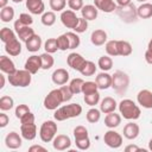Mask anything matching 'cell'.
Instances as JSON below:
<instances>
[{"label":"cell","instance_id":"cell-16","mask_svg":"<svg viewBox=\"0 0 152 152\" xmlns=\"http://www.w3.org/2000/svg\"><path fill=\"white\" fill-rule=\"evenodd\" d=\"M20 132L21 137L26 140H33L37 135V126L34 122L32 124H21L20 125Z\"/></svg>","mask_w":152,"mask_h":152},{"label":"cell","instance_id":"cell-53","mask_svg":"<svg viewBox=\"0 0 152 152\" xmlns=\"http://www.w3.org/2000/svg\"><path fill=\"white\" fill-rule=\"evenodd\" d=\"M19 20H20L24 25H28V26H31L32 23H33L32 17H31L30 14H27V13H21V14L19 15Z\"/></svg>","mask_w":152,"mask_h":152},{"label":"cell","instance_id":"cell-20","mask_svg":"<svg viewBox=\"0 0 152 152\" xmlns=\"http://www.w3.org/2000/svg\"><path fill=\"white\" fill-rule=\"evenodd\" d=\"M95 6L97 7V10L104 12V13H112L115 12L116 10V4L113 0H94Z\"/></svg>","mask_w":152,"mask_h":152},{"label":"cell","instance_id":"cell-60","mask_svg":"<svg viewBox=\"0 0 152 152\" xmlns=\"http://www.w3.org/2000/svg\"><path fill=\"white\" fill-rule=\"evenodd\" d=\"M7 2H8V0H0V7L1 8L6 7L7 6Z\"/></svg>","mask_w":152,"mask_h":152},{"label":"cell","instance_id":"cell-49","mask_svg":"<svg viewBox=\"0 0 152 152\" xmlns=\"http://www.w3.org/2000/svg\"><path fill=\"white\" fill-rule=\"evenodd\" d=\"M74 137L75 139H81L88 137V129L84 126H76L74 128Z\"/></svg>","mask_w":152,"mask_h":152},{"label":"cell","instance_id":"cell-47","mask_svg":"<svg viewBox=\"0 0 152 152\" xmlns=\"http://www.w3.org/2000/svg\"><path fill=\"white\" fill-rule=\"evenodd\" d=\"M75 144L77 146L78 150H88L90 147V139L89 137L86 138H81V139H75Z\"/></svg>","mask_w":152,"mask_h":152},{"label":"cell","instance_id":"cell-37","mask_svg":"<svg viewBox=\"0 0 152 152\" xmlns=\"http://www.w3.org/2000/svg\"><path fill=\"white\" fill-rule=\"evenodd\" d=\"M83 83H84V81H83L82 78H80V77H78V78H74V80H71V81H70L69 87H70L71 91L74 93V95H77V94L82 93Z\"/></svg>","mask_w":152,"mask_h":152},{"label":"cell","instance_id":"cell-25","mask_svg":"<svg viewBox=\"0 0 152 152\" xmlns=\"http://www.w3.org/2000/svg\"><path fill=\"white\" fill-rule=\"evenodd\" d=\"M97 12H99V10H97V7L95 5H86L81 10L82 17L84 19H87L88 21L89 20H95L97 18Z\"/></svg>","mask_w":152,"mask_h":152},{"label":"cell","instance_id":"cell-61","mask_svg":"<svg viewBox=\"0 0 152 152\" xmlns=\"http://www.w3.org/2000/svg\"><path fill=\"white\" fill-rule=\"evenodd\" d=\"M0 80H1L0 88H4V86H5V76H4V75H0Z\"/></svg>","mask_w":152,"mask_h":152},{"label":"cell","instance_id":"cell-8","mask_svg":"<svg viewBox=\"0 0 152 152\" xmlns=\"http://www.w3.org/2000/svg\"><path fill=\"white\" fill-rule=\"evenodd\" d=\"M14 30H15V33L18 34V37L23 42H27L34 34L33 28L28 25H24L19 19H17L15 23H14Z\"/></svg>","mask_w":152,"mask_h":152},{"label":"cell","instance_id":"cell-7","mask_svg":"<svg viewBox=\"0 0 152 152\" xmlns=\"http://www.w3.org/2000/svg\"><path fill=\"white\" fill-rule=\"evenodd\" d=\"M116 14L121 18L122 21L125 23H133L137 20V17H138V13H137V8L131 2L126 6H119L116 7L115 10Z\"/></svg>","mask_w":152,"mask_h":152},{"label":"cell","instance_id":"cell-64","mask_svg":"<svg viewBox=\"0 0 152 152\" xmlns=\"http://www.w3.org/2000/svg\"><path fill=\"white\" fill-rule=\"evenodd\" d=\"M137 1H140V2H145L146 0H137Z\"/></svg>","mask_w":152,"mask_h":152},{"label":"cell","instance_id":"cell-34","mask_svg":"<svg viewBox=\"0 0 152 152\" xmlns=\"http://www.w3.org/2000/svg\"><path fill=\"white\" fill-rule=\"evenodd\" d=\"M40 59H42V69L49 70L51 66H53L55 59H53V57L51 56V53H49V52L42 53V55H40Z\"/></svg>","mask_w":152,"mask_h":152},{"label":"cell","instance_id":"cell-36","mask_svg":"<svg viewBox=\"0 0 152 152\" xmlns=\"http://www.w3.org/2000/svg\"><path fill=\"white\" fill-rule=\"evenodd\" d=\"M95 71H96V65H95V63L91 62V61H86V63H84V65H83V68L81 69L80 72H81L83 76H93V75L95 74Z\"/></svg>","mask_w":152,"mask_h":152},{"label":"cell","instance_id":"cell-40","mask_svg":"<svg viewBox=\"0 0 152 152\" xmlns=\"http://www.w3.org/2000/svg\"><path fill=\"white\" fill-rule=\"evenodd\" d=\"M65 34H66V37L69 39V49H76V48L80 46L81 39L77 36V33H75V32H66Z\"/></svg>","mask_w":152,"mask_h":152},{"label":"cell","instance_id":"cell-55","mask_svg":"<svg viewBox=\"0 0 152 152\" xmlns=\"http://www.w3.org/2000/svg\"><path fill=\"white\" fill-rule=\"evenodd\" d=\"M8 122H10V119H8L7 114H5V113H0V127H1V128L6 127Z\"/></svg>","mask_w":152,"mask_h":152},{"label":"cell","instance_id":"cell-21","mask_svg":"<svg viewBox=\"0 0 152 152\" xmlns=\"http://www.w3.org/2000/svg\"><path fill=\"white\" fill-rule=\"evenodd\" d=\"M0 69H1L2 72L7 74V75H12L17 71L13 61L7 56H1L0 57Z\"/></svg>","mask_w":152,"mask_h":152},{"label":"cell","instance_id":"cell-2","mask_svg":"<svg viewBox=\"0 0 152 152\" xmlns=\"http://www.w3.org/2000/svg\"><path fill=\"white\" fill-rule=\"evenodd\" d=\"M82 113V107L78 103H70V104H65L59 108L56 109L53 118L57 121H64L66 119H71V118H76Z\"/></svg>","mask_w":152,"mask_h":152},{"label":"cell","instance_id":"cell-15","mask_svg":"<svg viewBox=\"0 0 152 152\" xmlns=\"http://www.w3.org/2000/svg\"><path fill=\"white\" fill-rule=\"evenodd\" d=\"M51 80L57 86H63L68 81H69V72L63 69V68H59V69H56L52 75H51Z\"/></svg>","mask_w":152,"mask_h":152},{"label":"cell","instance_id":"cell-29","mask_svg":"<svg viewBox=\"0 0 152 152\" xmlns=\"http://www.w3.org/2000/svg\"><path fill=\"white\" fill-rule=\"evenodd\" d=\"M138 17L141 19H147L152 17V4L148 2H142L138 8H137Z\"/></svg>","mask_w":152,"mask_h":152},{"label":"cell","instance_id":"cell-30","mask_svg":"<svg viewBox=\"0 0 152 152\" xmlns=\"http://www.w3.org/2000/svg\"><path fill=\"white\" fill-rule=\"evenodd\" d=\"M133 49H132V45L127 42V40H118V52H119V56H129L132 53Z\"/></svg>","mask_w":152,"mask_h":152},{"label":"cell","instance_id":"cell-38","mask_svg":"<svg viewBox=\"0 0 152 152\" xmlns=\"http://www.w3.org/2000/svg\"><path fill=\"white\" fill-rule=\"evenodd\" d=\"M106 52L108 53V56H119V52H118V40H108L106 43Z\"/></svg>","mask_w":152,"mask_h":152},{"label":"cell","instance_id":"cell-63","mask_svg":"<svg viewBox=\"0 0 152 152\" xmlns=\"http://www.w3.org/2000/svg\"><path fill=\"white\" fill-rule=\"evenodd\" d=\"M148 150L152 151V139H150V141H148Z\"/></svg>","mask_w":152,"mask_h":152},{"label":"cell","instance_id":"cell-23","mask_svg":"<svg viewBox=\"0 0 152 152\" xmlns=\"http://www.w3.org/2000/svg\"><path fill=\"white\" fill-rule=\"evenodd\" d=\"M140 128L137 124L134 122H128L126 124V126L124 127V137L127 138L128 140H133L139 135Z\"/></svg>","mask_w":152,"mask_h":152},{"label":"cell","instance_id":"cell-33","mask_svg":"<svg viewBox=\"0 0 152 152\" xmlns=\"http://www.w3.org/2000/svg\"><path fill=\"white\" fill-rule=\"evenodd\" d=\"M42 24L45 26H52L56 23V14L53 11H48L42 14Z\"/></svg>","mask_w":152,"mask_h":152},{"label":"cell","instance_id":"cell-52","mask_svg":"<svg viewBox=\"0 0 152 152\" xmlns=\"http://www.w3.org/2000/svg\"><path fill=\"white\" fill-rule=\"evenodd\" d=\"M68 6L72 11H81L83 5V0H68Z\"/></svg>","mask_w":152,"mask_h":152},{"label":"cell","instance_id":"cell-14","mask_svg":"<svg viewBox=\"0 0 152 152\" xmlns=\"http://www.w3.org/2000/svg\"><path fill=\"white\" fill-rule=\"evenodd\" d=\"M138 103L144 108H152V91L148 89H142L137 95Z\"/></svg>","mask_w":152,"mask_h":152},{"label":"cell","instance_id":"cell-28","mask_svg":"<svg viewBox=\"0 0 152 152\" xmlns=\"http://www.w3.org/2000/svg\"><path fill=\"white\" fill-rule=\"evenodd\" d=\"M120 124H121V115L120 114H116L115 112L108 113L106 115V118H104V125L108 128H115Z\"/></svg>","mask_w":152,"mask_h":152},{"label":"cell","instance_id":"cell-58","mask_svg":"<svg viewBox=\"0 0 152 152\" xmlns=\"http://www.w3.org/2000/svg\"><path fill=\"white\" fill-rule=\"evenodd\" d=\"M28 151H30V152H34V151H43V152H45L46 148L43 147V146H40V145H33V146H31V147L28 148Z\"/></svg>","mask_w":152,"mask_h":152},{"label":"cell","instance_id":"cell-41","mask_svg":"<svg viewBox=\"0 0 152 152\" xmlns=\"http://www.w3.org/2000/svg\"><path fill=\"white\" fill-rule=\"evenodd\" d=\"M44 49H45V52H49V53H55L58 49V44H57V39L56 38H49L45 43H44Z\"/></svg>","mask_w":152,"mask_h":152},{"label":"cell","instance_id":"cell-43","mask_svg":"<svg viewBox=\"0 0 152 152\" xmlns=\"http://www.w3.org/2000/svg\"><path fill=\"white\" fill-rule=\"evenodd\" d=\"M49 5L53 12H62L66 6V0H50Z\"/></svg>","mask_w":152,"mask_h":152},{"label":"cell","instance_id":"cell-10","mask_svg":"<svg viewBox=\"0 0 152 152\" xmlns=\"http://www.w3.org/2000/svg\"><path fill=\"white\" fill-rule=\"evenodd\" d=\"M61 21L68 28H75L78 23V17L76 15L75 11L72 10H64L61 13Z\"/></svg>","mask_w":152,"mask_h":152},{"label":"cell","instance_id":"cell-39","mask_svg":"<svg viewBox=\"0 0 152 152\" xmlns=\"http://www.w3.org/2000/svg\"><path fill=\"white\" fill-rule=\"evenodd\" d=\"M101 118V110L96 108H90L87 112V121L90 124H96Z\"/></svg>","mask_w":152,"mask_h":152},{"label":"cell","instance_id":"cell-19","mask_svg":"<svg viewBox=\"0 0 152 152\" xmlns=\"http://www.w3.org/2000/svg\"><path fill=\"white\" fill-rule=\"evenodd\" d=\"M26 8L32 14H43L45 10V5L43 0H26Z\"/></svg>","mask_w":152,"mask_h":152},{"label":"cell","instance_id":"cell-62","mask_svg":"<svg viewBox=\"0 0 152 152\" xmlns=\"http://www.w3.org/2000/svg\"><path fill=\"white\" fill-rule=\"evenodd\" d=\"M147 49H150V50H152V38L150 39V42H148V45H147Z\"/></svg>","mask_w":152,"mask_h":152},{"label":"cell","instance_id":"cell-1","mask_svg":"<svg viewBox=\"0 0 152 152\" xmlns=\"http://www.w3.org/2000/svg\"><path fill=\"white\" fill-rule=\"evenodd\" d=\"M119 112L126 120H137L140 118V108L131 99H124L119 103Z\"/></svg>","mask_w":152,"mask_h":152},{"label":"cell","instance_id":"cell-26","mask_svg":"<svg viewBox=\"0 0 152 152\" xmlns=\"http://www.w3.org/2000/svg\"><path fill=\"white\" fill-rule=\"evenodd\" d=\"M116 108V101L110 97V96H107L104 97L102 101H101V104H100V110L104 114H108V113H112L114 112Z\"/></svg>","mask_w":152,"mask_h":152},{"label":"cell","instance_id":"cell-46","mask_svg":"<svg viewBox=\"0 0 152 152\" xmlns=\"http://www.w3.org/2000/svg\"><path fill=\"white\" fill-rule=\"evenodd\" d=\"M57 39V44H58V49L62 51H65L69 49V39L66 37V34H61L59 37L56 38Z\"/></svg>","mask_w":152,"mask_h":152},{"label":"cell","instance_id":"cell-31","mask_svg":"<svg viewBox=\"0 0 152 152\" xmlns=\"http://www.w3.org/2000/svg\"><path fill=\"white\" fill-rule=\"evenodd\" d=\"M14 18V8L11 6H6L0 11V19L4 23H10Z\"/></svg>","mask_w":152,"mask_h":152},{"label":"cell","instance_id":"cell-35","mask_svg":"<svg viewBox=\"0 0 152 152\" xmlns=\"http://www.w3.org/2000/svg\"><path fill=\"white\" fill-rule=\"evenodd\" d=\"M14 38H17V37H15V33H14L13 30H11L8 27H2L1 28V31H0V39H1V42H4L6 44V43H8L10 40H12Z\"/></svg>","mask_w":152,"mask_h":152},{"label":"cell","instance_id":"cell-56","mask_svg":"<svg viewBox=\"0 0 152 152\" xmlns=\"http://www.w3.org/2000/svg\"><path fill=\"white\" fill-rule=\"evenodd\" d=\"M140 150H141V148L138 147L137 145H128V146L125 147V151H126V152H137V151H140Z\"/></svg>","mask_w":152,"mask_h":152},{"label":"cell","instance_id":"cell-24","mask_svg":"<svg viewBox=\"0 0 152 152\" xmlns=\"http://www.w3.org/2000/svg\"><path fill=\"white\" fill-rule=\"evenodd\" d=\"M5 51L10 56H18L21 52V44H20V42L17 38L10 40L8 43L5 44Z\"/></svg>","mask_w":152,"mask_h":152},{"label":"cell","instance_id":"cell-50","mask_svg":"<svg viewBox=\"0 0 152 152\" xmlns=\"http://www.w3.org/2000/svg\"><path fill=\"white\" fill-rule=\"evenodd\" d=\"M59 89H61L62 95H63V101H64V102L70 101V100H71V97H72V95H74V93L71 91L70 87H69V86H64V84H63Z\"/></svg>","mask_w":152,"mask_h":152},{"label":"cell","instance_id":"cell-32","mask_svg":"<svg viewBox=\"0 0 152 152\" xmlns=\"http://www.w3.org/2000/svg\"><path fill=\"white\" fill-rule=\"evenodd\" d=\"M97 66L102 71H108L113 66V59L109 56H101L97 61Z\"/></svg>","mask_w":152,"mask_h":152},{"label":"cell","instance_id":"cell-42","mask_svg":"<svg viewBox=\"0 0 152 152\" xmlns=\"http://www.w3.org/2000/svg\"><path fill=\"white\" fill-rule=\"evenodd\" d=\"M13 104H14V101L11 96H2L0 99V109L2 112H6V110H10L13 108Z\"/></svg>","mask_w":152,"mask_h":152},{"label":"cell","instance_id":"cell-22","mask_svg":"<svg viewBox=\"0 0 152 152\" xmlns=\"http://www.w3.org/2000/svg\"><path fill=\"white\" fill-rule=\"evenodd\" d=\"M90 40L95 46H101L107 43V33L103 30H95L90 34Z\"/></svg>","mask_w":152,"mask_h":152},{"label":"cell","instance_id":"cell-44","mask_svg":"<svg viewBox=\"0 0 152 152\" xmlns=\"http://www.w3.org/2000/svg\"><path fill=\"white\" fill-rule=\"evenodd\" d=\"M99 87L96 84V82H93V81H87L83 83V87H82V93L84 95H88V94H91V93H95L97 91Z\"/></svg>","mask_w":152,"mask_h":152},{"label":"cell","instance_id":"cell-13","mask_svg":"<svg viewBox=\"0 0 152 152\" xmlns=\"http://www.w3.org/2000/svg\"><path fill=\"white\" fill-rule=\"evenodd\" d=\"M25 69L27 71H30L32 75L37 74L39 69H42V59H40V56H37V55H32L30 56L26 62H25Z\"/></svg>","mask_w":152,"mask_h":152},{"label":"cell","instance_id":"cell-17","mask_svg":"<svg viewBox=\"0 0 152 152\" xmlns=\"http://www.w3.org/2000/svg\"><path fill=\"white\" fill-rule=\"evenodd\" d=\"M5 144H6V146L8 147V148H11V150H17V148H19L20 146H21V144H23V141H21V137L17 133V132H10L7 135H6V138H5Z\"/></svg>","mask_w":152,"mask_h":152},{"label":"cell","instance_id":"cell-27","mask_svg":"<svg viewBox=\"0 0 152 152\" xmlns=\"http://www.w3.org/2000/svg\"><path fill=\"white\" fill-rule=\"evenodd\" d=\"M25 44H26L27 51H30V52H37L42 48V38H40V36H38V34L34 33L27 42H25Z\"/></svg>","mask_w":152,"mask_h":152},{"label":"cell","instance_id":"cell-48","mask_svg":"<svg viewBox=\"0 0 152 152\" xmlns=\"http://www.w3.org/2000/svg\"><path fill=\"white\" fill-rule=\"evenodd\" d=\"M87 28H88V20L84 19L83 17L82 18H78V23H77L76 27L74 28V31L76 33H83V32L87 31Z\"/></svg>","mask_w":152,"mask_h":152},{"label":"cell","instance_id":"cell-3","mask_svg":"<svg viewBox=\"0 0 152 152\" xmlns=\"http://www.w3.org/2000/svg\"><path fill=\"white\" fill-rule=\"evenodd\" d=\"M129 86V77L126 72L118 70L112 75V88L118 94H125Z\"/></svg>","mask_w":152,"mask_h":152},{"label":"cell","instance_id":"cell-54","mask_svg":"<svg viewBox=\"0 0 152 152\" xmlns=\"http://www.w3.org/2000/svg\"><path fill=\"white\" fill-rule=\"evenodd\" d=\"M20 122L21 124H32V122H34V114L31 113V112H28L27 114H25L20 119Z\"/></svg>","mask_w":152,"mask_h":152},{"label":"cell","instance_id":"cell-4","mask_svg":"<svg viewBox=\"0 0 152 152\" xmlns=\"http://www.w3.org/2000/svg\"><path fill=\"white\" fill-rule=\"evenodd\" d=\"M32 74L30 71H27L26 69L24 70H17L14 74L8 75V82L11 86L13 87H27L30 86L31 81H32Z\"/></svg>","mask_w":152,"mask_h":152},{"label":"cell","instance_id":"cell-18","mask_svg":"<svg viewBox=\"0 0 152 152\" xmlns=\"http://www.w3.org/2000/svg\"><path fill=\"white\" fill-rule=\"evenodd\" d=\"M95 82L99 89H108L109 87H112V75H109L107 71H102L96 76Z\"/></svg>","mask_w":152,"mask_h":152},{"label":"cell","instance_id":"cell-5","mask_svg":"<svg viewBox=\"0 0 152 152\" xmlns=\"http://www.w3.org/2000/svg\"><path fill=\"white\" fill-rule=\"evenodd\" d=\"M57 133V124L52 120L44 121L39 129V137L43 142H50L53 140Z\"/></svg>","mask_w":152,"mask_h":152},{"label":"cell","instance_id":"cell-9","mask_svg":"<svg viewBox=\"0 0 152 152\" xmlns=\"http://www.w3.org/2000/svg\"><path fill=\"white\" fill-rule=\"evenodd\" d=\"M103 141L106 142V145L110 148H119L122 145V137L120 133L109 129L104 133L103 135Z\"/></svg>","mask_w":152,"mask_h":152},{"label":"cell","instance_id":"cell-6","mask_svg":"<svg viewBox=\"0 0 152 152\" xmlns=\"http://www.w3.org/2000/svg\"><path fill=\"white\" fill-rule=\"evenodd\" d=\"M62 102H64V101H63V95H62L61 89H52L45 96L43 104H44L45 109H48V110H55V109H57L61 106Z\"/></svg>","mask_w":152,"mask_h":152},{"label":"cell","instance_id":"cell-57","mask_svg":"<svg viewBox=\"0 0 152 152\" xmlns=\"http://www.w3.org/2000/svg\"><path fill=\"white\" fill-rule=\"evenodd\" d=\"M145 61L148 64H152V50H150V49L146 50V52H145Z\"/></svg>","mask_w":152,"mask_h":152},{"label":"cell","instance_id":"cell-51","mask_svg":"<svg viewBox=\"0 0 152 152\" xmlns=\"http://www.w3.org/2000/svg\"><path fill=\"white\" fill-rule=\"evenodd\" d=\"M28 112H31L30 108H28V106H26V104H18L17 108H15V116L20 120V119H21L25 114H27Z\"/></svg>","mask_w":152,"mask_h":152},{"label":"cell","instance_id":"cell-11","mask_svg":"<svg viewBox=\"0 0 152 152\" xmlns=\"http://www.w3.org/2000/svg\"><path fill=\"white\" fill-rule=\"evenodd\" d=\"M66 63H68V65L71 69L77 70V71H81V69L83 68V65L86 63V59H84V57L82 55L76 53V52H71L66 57Z\"/></svg>","mask_w":152,"mask_h":152},{"label":"cell","instance_id":"cell-59","mask_svg":"<svg viewBox=\"0 0 152 152\" xmlns=\"http://www.w3.org/2000/svg\"><path fill=\"white\" fill-rule=\"evenodd\" d=\"M131 1H132V0H116V4H118L119 6H126V5L131 4Z\"/></svg>","mask_w":152,"mask_h":152},{"label":"cell","instance_id":"cell-45","mask_svg":"<svg viewBox=\"0 0 152 152\" xmlns=\"http://www.w3.org/2000/svg\"><path fill=\"white\" fill-rule=\"evenodd\" d=\"M100 101V94L99 91H95V93H91V94H88V95H84V102L88 104V106H95Z\"/></svg>","mask_w":152,"mask_h":152},{"label":"cell","instance_id":"cell-12","mask_svg":"<svg viewBox=\"0 0 152 152\" xmlns=\"http://www.w3.org/2000/svg\"><path fill=\"white\" fill-rule=\"evenodd\" d=\"M52 146L57 151H64V150H68L71 146V140L65 134H58V135H56L53 138Z\"/></svg>","mask_w":152,"mask_h":152}]
</instances>
